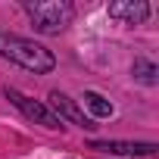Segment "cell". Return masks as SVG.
Returning <instances> with one entry per match:
<instances>
[{"label": "cell", "mask_w": 159, "mask_h": 159, "mask_svg": "<svg viewBox=\"0 0 159 159\" xmlns=\"http://www.w3.org/2000/svg\"><path fill=\"white\" fill-rule=\"evenodd\" d=\"M0 56L22 66L25 72H34V75H47L56 69V56L44 44L22 38V34H13V31H0Z\"/></svg>", "instance_id": "obj_1"}, {"label": "cell", "mask_w": 159, "mask_h": 159, "mask_svg": "<svg viewBox=\"0 0 159 159\" xmlns=\"http://www.w3.org/2000/svg\"><path fill=\"white\" fill-rule=\"evenodd\" d=\"M31 19V25L41 31V34H59L72 16H75V7L66 3V0H41V3H25L22 7Z\"/></svg>", "instance_id": "obj_2"}, {"label": "cell", "mask_w": 159, "mask_h": 159, "mask_svg": "<svg viewBox=\"0 0 159 159\" xmlns=\"http://www.w3.org/2000/svg\"><path fill=\"white\" fill-rule=\"evenodd\" d=\"M3 97L22 112V116H28L31 122H38V125H44V128H50V131H59V128H66L56 116H53V109L50 106H44L41 100H31V97H25L22 91H16V88H3Z\"/></svg>", "instance_id": "obj_3"}, {"label": "cell", "mask_w": 159, "mask_h": 159, "mask_svg": "<svg viewBox=\"0 0 159 159\" xmlns=\"http://www.w3.org/2000/svg\"><path fill=\"white\" fill-rule=\"evenodd\" d=\"M50 106H53V116H56L62 125H75V128H84V131H94V128H97V125H94V119H91V116H84V109L78 106L69 94L53 91V94H50Z\"/></svg>", "instance_id": "obj_4"}, {"label": "cell", "mask_w": 159, "mask_h": 159, "mask_svg": "<svg viewBox=\"0 0 159 159\" xmlns=\"http://www.w3.org/2000/svg\"><path fill=\"white\" fill-rule=\"evenodd\" d=\"M91 150L122 159H153L159 153L156 143H131V140H91Z\"/></svg>", "instance_id": "obj_5"}, {"label": "cell", "mask_w": 159, "mask_h": 159, "mask_svg": "<svg viewBox=\"0 0 159 159\" xmlns=\"http://www.w3.org/2000/svg\"><path fill=\"white\" fill-rule=\"evenodd\" d=\"M106 13L112 19H119L122 25H140L150 19V3H143V0H116V3L106 7Z\"/></svg>", "instance_id": "obj_6"}, {"label": "cell", "mask_w": 159, "mask_h": 159, "mask_svg": "<svg viewBox=\"0 0 159 159\" xmlns=\"http://www.w3.org/2000/svg\"><path fill=\"white\" fill-rule=\"evenodd\" d=\"M81 100H84V106L94 112V119H109V116L116 112V106H112L103 94H97V91H84V97H81Z\"/></svg>", "instance_id": "obj_7"}, {"label": "cell", "mask_w": 159, "mask_h": 159, "mask_svg": "<svg viewBox=\"0 0 159 159\" xmlns=\"http://www.w3.org/2000/svg\"><path fill=\"white\" fill-rule=\"evenodd\" d=\"M134 78L143 84H156V66L150 59H134Z\"/></svg>", "instance_id": "obj_8"}]
</instances>
